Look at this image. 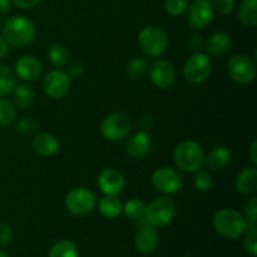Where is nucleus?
Listing matches in <instances>:
<instances>
[{
    "label": "nucleus",
    "mask_w": 257,
    "mask_h": 257,
    "mask_svg": "<svg viewBox=\"0 0 257 257\" xmlns=\"http://www.w3.org/2000/svg\"><path fill=\"white\" fill-rule=\"evenodd\" d=\"M0 257H9L7 255V252H5V251H3L2 248H0Z\"/></svg>",
    "instance_id": "45"
},
{
    "label": "nucleus",
    "mask_w": 257,
    "mask_h": 257,
    "mask_svg": "<svg viewBox=\"0 0 257 257\" xmlns=\"http://www.w3.org/2000/svg\"><path fill=\"white\" fill-rule=\"evenodd\" d=\"M17 87V75L12 68L0 63V97H5Z\"/></svg>",
    "instance_id": "25"
},
{
    "label": "nucleus",
    "mask_w": 257,
    "mask_h": 257,
    "mask_svg": "<svg viewBox=\"0 0 257 257\" xmlns=\"http://www.w3.org/2000/svg\"><path fill=\"white\" fill-rule=\"evenodd\" d=\"M213 10L222 15H228L235 10V0H210Z\"/></svg>",
    "instance_id": "36"
},
{
    "label": "nucleus",
    "mask_w": 257,
    "mask_h": 257,
    "mask_svg": "<svg viewBox=\"0 0 257 257\" xmlns=\"http://www.w3.org/2000/svg\"><path fill=\"white\" fill-rule=\"evenodd\" d=\"M213 177L210 172L207 171H196L195 176H193V186L200 192H208L213 188Z\"/></svg>",
    "instance_id": "31"
},
{
    "label": "nucleus",
    "mask_w": 257,
    "mask_h": 257,
    "mask_svg": "<svg viewBox=\"0 0 257 257\" xmlns=\"http://www.w3.org/2000/svg\"><path fill=\"white\" fill-rule=\"evenodd\" d=\"M212 225L216 232L227 240H235L247 230L245 217L233 208H221L213 215Z\"/></svg>",
    "instance_id": "2"
},
{
    "label": "nucleus",
    "mask_w": 257,
    "mask_h": 257,
    "mask_svg": "<svg viewBox=\"0 0 257 257\" xmlns=\"http://www.w3.org/2000/svg\"><path fill=\"white\" fill-rule=\"evenodd\" d=\"M42 63L32 55H24L15 63L14 73L18 78L25 82H33L42 74Z\"/></svg>",
    "instance_id": "17"
},
{
    "label": "nucleus",
    "mask_w": 257,
    "mask_h": 257,
    "mask_svg": "<svg viewBox=\"0 0 257 257\" xmlns=\"http://www.w3.org/2000/svg\"><path fill=\"white\" fill-rule=\"evenodd\" d=\"M227 73L235 83L250 84L256 77L255 62L245 54H235L228 60Z\"/></svg>",
    "instance_id": "10"
},
{
    "label": "nucleus",
    "mask_w": 257,
    "mask_h": 257,
    "mask_svg": "<svg viewBox=\"0 0 257 257\" xmlns=\"http://www.w3.org/2000/svg\"><path fill=\"white\" fill-rule=\"evenodd\" d=\"M48 257H79V251L73 241L60 240L52 246Z\"/></svg>",
    "instance_id": "27"
},
{
    "label": "nucleus",
    "mask_w": 257,
    "mask_h": 257,
    "mask_svg": "<svg viewBox=\"0 0 257 257\" xmlns=\"http://www.w3.org/2000/svg\"><path fill=\"white\" fill-rule=\"evenodd\" d=\"M246 235L243 238V246L245 250L250 253L251 256H257V227H247L245 231Z\"/></svg>",
    "instance_id": "34"
},
{
    "label": "nucleus",
    "mask_w": 257,
    "mask_h": 257,
    "mask_svg": "<svg viewBox=\"0 0 257 257\" xmlns=\"http://www.w3.org/2000/svg\"><path fill=\"white\" fill-rule=\"evenodd\" d=\"M38 130V122L34 118H23L17 123V131L23 136H30Z\"/></svg>",
    "instance_id": "35"
},
{
    "label": "nucleus",
    "mask_w": 257,
    "mask_h": 257,
    "mask_svg": "<svg viewBox=\"0 0 257 257\" xmlns=\"http://www.w3.org/2000/svg\"><path fill=\"white\" fill-rule=\"evenodd\" d=\"M138 45L147 57H161L167 50V34L157 25H147L138 34Z\"/></svg>",
    "instance_id": "4"
},
{
    "label": "nucleus",
    "mask_w": 257,
    "mask_h": 257,
    "mask_svg": "<svg viewBox=\"0 0 257 257\" xmlns=\"http://www.w3.org/2000/svg\"><path fill=\"white\" fill-rule=\"evenodd\" d=\"M212 74V60L207 54L196 52L183 65V77L191 84H202Z\"/></svg>",
    "instance_id": "6"
},
{
    "label": "nucleus",
    "mask_w": 257,
    "mask_h": 257,
    "mask_svg": "<svg viewBox=\"0 0 257 257\" xmlns=\"http://www.w3.org/2000/svg\"><path fill=\"white\" fill-rule=\"evenodd\" d=\"M136 222H137V232L135 236L136 248L143 255L155 252L160 243V236L156 227L148 225L145 217Z\"/></svg>",
    "instance_id": "11"
},
{
    "label": "nucleus",
    "mask_w": 257,
    "mask_h": 257,
    "mask_svg": "<svg viewBox=\"0 0 257 257\" xmlns=\"http://www.w3.org/2000/svg\"><path fill=\"white\" fill-rule=\"evenodd\" d=\"M13 4L19 9H33L40 3V0H12Z\"/></svg>",
    "instance_id": "41"
},
{
    "label": "nucleus",
    "mask_w": 257,
    "mask_h": 257,
    "mask_svg": "<svg viewBox=\"0 0 257 257\" xmlns=\"http://www.w3.org/2000/svg\"><path fill=\"white\" fill-rule=\"evenodd\" d=\"M150 70V63L146 57H137L133 58L125 65V73L132 79H140L145 77Z\"/></svg>",
    "instance_id": "26"
},
{
    "label": "nucleus",
    "mask_w": 257,
    "mask_h": 257,
    "mask_svg": "<svg viewBox=\"0 0 257 257\" xmlns=\"http://www.w3.org/2000/svg\"><path fill=\"white\" fill-rule=\"evenodd\" d=\"M17 118V109L9 99L0 97V125L8 127L13 124Z\"/></svg>",
    "instance_id": "30"
},
{
    "label": "nucleus",
    "mask_w": 257,
    "mask_h": 257,
    "mask_svg": "<svg viewBox=\"0 0 257 257\" xmlns=\"http://www.w3.org/2000/svg\"><path fill=\"white\" fill-rule=\"evenodd\" d=\"M98 186L104 195L118 196L125 187V178L115 168H105L98 177Z\"/></svg>",
    "instance_id": "15"
},
{
    "label": "nucleus",
    "mask_w": 257,
    "mask_h": 257,
    "mask_svg": "<svg viewBox=\"0 0 257 257\" xmlns=\"http://www.w3.org/2000/svg\"><path fill=\"white\" fill-rule=\"evenodd\" d=\"M248 157H250L251 162L253 163V166H256L257 165V141L256 140H253L252 143H251Z\"/></svg>",
    "instance_id": "42"
},
{
    "label": "nucleus",
    "mask_w": 257,
    "mask_h": 257,
    "mask_svg": "<svg viewBox=\"0 0 257 257\" xmlns=\"http://www.w3.org/2000/svg\"><path fill=\"white\" fill-rule=\"evenodd\" d=\"M183 257H191V256H183Z\"/></svg>",
    "instance_id": "46"
},
{
    "label": "nucleus",
    "mask_w": 257,
    "mask_h": 257,
    "mask_svg": "<svg viewBox=\"0 0 257 257\" xmlns=\"http://www.w3.org/2000/svg\"><path fill=\"white\" fill-rule=\"evenodd\" d=\"M84 73V65L80 60H72V62H68V69L67 74L69 78H79L80 75Z\"/></svg>",
    "instance_id": "38"
},
{
    "label": "nucleus",
    "mask_w": 257,
    "mask_h": 257,
    "mask_svg": "<svg viewBox=\"0 0 257 257\" xmlns=\"http://www.w3.org/2000/svg\"><path fill=\"white\" fill-rule=\"evenodd\" d=\"M133 127L132 118L124 112H113L103 119L100 124L102 136L108 141H122L131 133Z\"/></svg>",
    "instance_id": "7"
},
{
    "label": "nucleus",
    "mask_w": 257,
    "mask_h": 257,
    "mask_svg": "<svg viewBox=\"0 0 257 257\" xmlns=\"http://www.w3.org/2000/svg\"><path fill=\"white\" fill-rule=\"evenodd\" d=\"M151 183L156 191L165 195H173L181 191L183 177L176 168L160 167L152 173Z\"/></svg>",
    "instance_id": "9"
},
{
    "label": "nucleus",
    "mask_w": 257,
    "mask_h": 257,
    "mask_svg": "<svg viewBox=\"0 0 257 257\" xmlns=\"http://www.w3.org/2000/svg\"><path fill=\"white\" fill-rule=\"evenodd\" d=\"M152 150V140L147 132L135 133L125 142V153L133 160H141L146 157Z\"/></svg>",
    "instance_id": "16"
},
{
    "label": "nucleus",
    "mask_w": 257,
    "mask_h": 257,
    "mask_svg": "<svg viewBox=\"0 0 257 257\" xmlns=\"http://www.w3.org/2000/svg\"><path fill=\"white\" fill-rule=\"evenodd\" d=\"M13 92H14L13 98H14V102L18 107L24 108L25 109V108H30L34 104L35 95L29 85L20 84L18 87H15Z\"/></svg>",
    "instance_id": "28"
},
{
    "label": "nucleus",
    "mask_w": 257,
    "mask_h": 257,
    "mask_svg": "<svg viewBox=\"0 0 257 257\" xmlns=\"http://www.w3.org/2000/svg\"><path fill=\"white\" fill-rule=\"evenodd\" d=\"M205 151L195 141H183L173 152V161L181 171L196 172L201 170L205 163Z\"/></svg>",
    "instance_id": "3"
},
{
    "label": "nucleus",
    "mask_w": 257,
    "mask_h": 257,
    "mask_svg": "<svg viewBox=\"0 0 257 257\" xmlns=\"http://www.w3.org/2000/svg\"><path fill=\"white\" fill-rule=\"evenodd\" d=\"M245 220L247 222V227H256L257 223V198L251 197L247 202L245 203Z\"/></svg>",
    "instance_id": "33"
},
{
    "label": "nucleus",
    "mask_w": 257,
    "mask_h": 257,
    "mask_svg": "<svg viewBox=\"0 0 257 257\" xmlns=\"http://www.w3.org/2000/svg\"><path fill=\"white\" fill-rule=\"evenodd\" d=\"M14 231L13 227L5 221L0 222V246H8L13 241Z\"/></svg>",
    "instance_id": "37"
},
{
    "label": "nucleus",
    "mask_w": 257,
    "mask_h": 257,
    "mask_svg": "<svg viewBox=\"0 0 257 257\" xmlns=\"http://www.w3.org/2000/svg\"><path fill=\"white\" fill-rule=\"evenodd\" d=\"M205 160L208 168L212 171H222L231 162V151L225 146H215Z\"/></svg>",
    "instance_id": "21"
},
{
    "label": "nucleus",
    "mask_w": 257,
    "mask_h": 257,
    "mask_svg": "<svg viewBox=\"0 0 257 257\" xmlns=\"http://www.w3.org/2000/svg\"><path fill=\"white\" fill-rule=\"evenodd\" d=\"M32 148L40 157H52L59 151L60 142L52 133L42 132L33 138Z\"/></svg>",
    "instance_id": "18"
},
{
    "label": "nucleus",
    "mask_w": 257,
    "mask_h": 257,
    "mask_svg": "<svg viewBox=\"0 0 257 257\" xmlns=\"http://www.w3.org/2000/svg\"><path fill=\"white\" fill-rule=\"evenodd\" d=\"M47 57L50 64L54 65V67H65L68 62H69V50H68V48L64 44L54 43V44H52L48 48Z\"/></svg>",
    "instance_id": "24"
},
{
    "label": "nucleus",
    "mask_w": 257,
    "mask_h": 257,
    "mask_svg": "<svg viewBox=\"0 0 257 257\" xmlns=\"http://www.w3.org/2000/svg\"><path fill=\"white\" fill-rule=\"evenodd\" d=\"M140 127L143 132H150L155 127V118L151 114H143L140 118Z\"/></svg>",
    "instance_id": "40"
},
{
    "label": "nucleus",
    "mask_w": 257,
    "mask_h": 257,
    "mask_svg": "<svg viewBox=\"0 0 257 257\" xmlns=\"http://www.w3.org/2000/svg\"><path fill=\"white\" fill-rule=\"evenodd\" d=\"M12 7V2L10 0H0V14L8 13Z\"/></svg>",
    "instance_id": "44"
},
{
    "label": "nucleus",
    "mask_w": 257,
    "mask_h": 257,
    "mask_svg": "<svg viewBox=\"0 0 257 257\" xmlns=\"http://www.w3.org/2000/svg\"><path fill=\"white\" fill-rule=\"evenodd\" d=\"M150 78L153 84L160 89H167L175 83L176 69L171 62L166 59H160L150 68Z\"/></svg>",
    "instance_id": "14"
},
{
    "label": "nucleus",
    "mask_w": 257,
    "mask_h": 257,
    "mask_svg": "<svg viewBox=\"0 0 257 257\" xmlns=\"http://www.w3.org/2000/svg\"><path fill=\"white\" fill-rule=\"evenodd\" d=\"M238 18L246 27H257V0H242L238 8Z\"/></svg>",
    "instance_id": "23"
},
{
    "label": "nucleus",
    "mask_w": 257,
    "mask_h": 257,
    "mask_svg": "<svg viewBox=\"0 0 257 257\" xmlns=\"http://www.w3.org/2000/svg\"><path fill=\"white\" fill-rule=\"evenodd\" d=\"M176 203L172 198L162 196L153 200L146 207L145 220L148 225L153 227H163L167 226L175 218Z\"/></svg>",
    "instance_id": "5"
},
{
    "label": "nucleus",
    "mask_w": 257,
    "mask_h": 257,
    "mask_svg": "<svg viewBox=\"0 0 257 257\" xmlns=\"http://www.w3.org/2000/svg\"><path fill=\"white\" fill-rule=\"evenodd\" d=\"M65 207L74 216H87L97 206L94 193L85 187H74L65 196Z\"/></svg>",
    "instance_id": "8"
},
{
    "label": "nucleus",
    "mask_w": 257,
    "mask_h": 257,
    "mask_svg": "<svg viewBox=\"0 0 257 257\" xmlns=\"http://www.w3.org/2000/svg\"><path fill=\"white\" fill-rule=\"evenodd\" d=\"M43 90L52 99H60L69 92L70 78L60 69L50 70L43 79Z\"/></svg>",
    "instance_id": "12"
},
{
    "label": "nucleus",
    "mask_w": 257,
    "mask_h": 257,
    "mask_svg": "<svg viewBox=\"0 0 257 257\" xmlns=\"http://www.w3.org/2000/svg\"><path fill=\"white\" fill-rule=\"evenodd\" d=\"M146 207H147V206L145 205V202H143L142 200H140V198H131V200H128L127 202L123 205V212H124V215L127 216L130 220L135 221L136 222V221L145 217Z\"/></svg>",
    "instance_id": "29"
},
{
    "label": "nucleus",
    "mask_w": 257,
    "mask_h": 257,
    "mask_svg": "<svg viewBox=\"0 0 257 257\" xmlns=\"http://www.w3.org/2000/svg\"><path fill=\"white\" fill-rule=\"evenodd\" d=\"M98 210L107 218H117L123 212V205L117 196L105 195L98 202Z\"/></svg>",
    "instance_id": "22"
},
{
    "label": "nucleus",
    "mask_w": 257,
    "mask_h": 257,
    "mask_svg": "<svg viewBox=\"0 0 257 257\" xmlns=\"http://www.w3.org/2000/svg\"><path fill=\"white\" fill-rule=\"evenodd\" d=\"M235 187L242 195H252L257 191V170L255 166L243 168L235 180Z\"/></svg>",
    "instance_id": "20"
},
{
    "label": "nucleus",
    "mask_w": 257,
    "mask_h": 257,
    "mask_svg": "<svg viewBox=\"0 0 257 257\" xmlns=\"http://www.w3.org/2000/svg\"><path fill=\"white\" fill-rule=\"evenodd\" d=\"M213 18V8L210 0H195L187 8V23L192 29H203Z\"/></svg>",
    "instance_id": "13"
},
{
    "label": "nucleus",
    "mask_w": 257,
    "mask_h": 257,
    "mask_svg": "<svg viewBox=\"0 0 257 257\" xmlns=\"http://www.w3.org/2000/svg\"><path fill=\"white\" fill-rule=\"evenodd\" d=\"M186 44H187L188 49H190L191 52H200L203 47V39L200 34H197V33H192L191 35H188L187 40H186Z\"/></svg>",
    "instance_id": "39"
},
{
    "label": "nucleus",
    "mask_w": 257,
    "mask_h": 257,
    "mask_svg": "<svg viewBox=\"0 0 257 257\" xmlns=\"http://www.w3.org/2000/svg\"><path fill=\"white\" fill-rule=\"evenodd\" d=\"M187 8V0H165V10L171 17H180L185 14Z\"/></svg>",
    "instance_id": "32"
},
{
    "label": "nucleus",
    "mask_w": 257,
    "mask_h": 257,
    "mask_svg": "<svg viewBox=\"0 0 257 257\" xmlns=\"http://www.w3.org/2000/svg\"><path fill=\"white\" fill-rule=\"evenodd\" d=\"M37 28L32 19L24 15H14L7 19L3 25V35L5 42L13 47H27L34 40Z\"/></svg>",
    "instance_id": "1"
},
{
    "label": "nucleus",
    "mask_w": 257,
    "mask_h": 257,
    "mask_svg": "<svg viewBox=\"0 0 257 257\" xmlns=\"http://www.w3.org/2000/svg\"><path fill=\"white\" fill-rule=\"evenodd\" d=\"M8 52H9V44H8V43L5 42L4 38L0 35V59H2V58H4L5 55H7Z\"/></svg>",
    "instance_id": "43"
},
{
    "label": "nucleus",
    "mask_w": 257,
    "mask_h": 257,
    "mask_svg": "<svg viewBox=\"0 0 257 257\" xmlns=\"http://www.w3.org/2000/svg\"><path fill=\"white\" fill-rule=\"evenodd\" d=\"M232 47V40L227 33L217 32L210 35V38L206 42V50L207 54L212 57H222L227 54Z\"/></svg>",
    "instance_id": "19"
}]
</instances>
